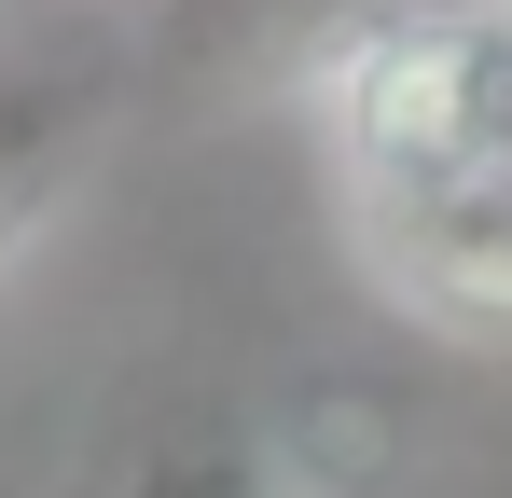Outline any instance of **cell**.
Segmentation results:
<instances>
[{
	"instance_id": "1",
	"label": "cell",
	"mask_w": 512,
	"mask_h": 498,
	"mask_svg": "<svg viewBox=\"0 0 512 498\" xmlns=\"http://www.w3.org/2000/svg\"><path fill=\"white\" fill-rule=\"evenodd\" d=\"M346 249L416 319H512V0H457L319 83Z\"/></svg>"
},
{
	"instance_id": "4",
	"label": "cell",
	"mask_w": 512,
	"mask_h": 498,
	"mask_svg": "<svg viewBox=\"0 0 512 498\" xmlns=\"http://www.w3.org/2000/svg\"><path fill=\"white\" fill-rule=\"evenodd\" d=\"M111 498H277V471H263L250 443H167L153 471H125Z\"/></svg>"
},
{
	"instance_id": "3",
	"label": "cell",
	"mask_w": 512,
	"mask_h": 498,
	"mask_svg": "<svg viewBox=\"0 0 512 498\" xmlns=\"http://www.w3.org/2000/svg\"><path fill=\"white\" fill-rule=\"evenodd\" d=\"M84 139H97V97H84V83H56V70H14V56H0V263L42 236V208L70 194Z\"/></svg>"
},
{
	"instance_id": "2",
	"label": "cell",
	"mask_w": 512,
	"mask_h": 498,
	"mask_svg": "<svg viewBox=\"0 0 512 498\" xmlns=\"http://www.w3.org/2000/svg\"><path fill=\"white\" fill-rule=\"evenodd\" d=\"M416 14H457V0H167L153 70L167 83H305L319 97L360 42H388Z\"/></svg>"
}]
</instances>
